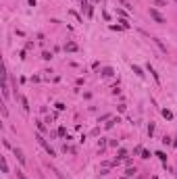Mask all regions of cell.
Returning <instances> with one entry per match:
<instances>
[{
  "instance_id": "cell-1",
  "label": "cell",
  "mask_w": 177,
  "mask_h": 179,
  "mask_svg": "<svg viewBox=\"0 0 177 179\" xmlns=\"http://www.w3.org/2000/svg\"><path fill=\"white\" fill-rule=\"evenodd\" d=\"M35 140H38V142H40V146H42L44 150H46V152H48V154H50V156H54V150H52V146L48 144V142H46V140H44V136H40V133H38V136H35Z\"/></svg>"
},
{
  "instance_id": "cell-2",
  "label": "cell",
  "mask_w": 177,
  "mask_h": 179,
  "mask_svg": "<svg viewBox=\"0 0 177 179\" xmlns=\"http://www.w3.org/2000/svg\"><path fill=\"white\" fill-rule=\"evenodd\" d=\"M150 17H152V19H154L156 23H165V21H167V19H165V17H163L161 13H158V11H156V8H150Z\"/></svg>"
},
{
  "instance_id": "cell-3",
  "label": "cell",
  "mask_w": 177,
  "mask_h": 179,
  "mask_svg": "<svg viewBox=\"0 0 177 179\" xmlns=\"http://www.w3.org/2000/svg\"><path fill=\"white\" fill-rule=\"evenodd\" d=\"M81 6H83L85 15H87V17H92V13H94V11H92V6H90V2H87V0H81Z\"/></svg>"
},
{
  "instance_id": "cell-4",
  "label": "cell",
  "mask_w": 177,
  "mask_h": 179,
  "mask_svg": "<svg viewBox=\"0 0 177 179\" xmlns=\"http://www.w3.org/2000/svg\"><path fill=\"white\" fill-rule=\"evenodd\" d=\"M15 156H17V160H19L21 165H25V156H23V152L19 148H15Z\"/></svg>"
},
{
  "instance_id": "cell-5",
  "label": "cell",
  "mask_w": 177,
  "mask_h": 179,
  "mask_svg": "<svg viewBox=\"0 0 177 179\" xmlns=\"http://www.w3.org/2000/svg\"><path fill=\"white\" fill-rule=\"evenodd\" d=\"M65 50H67V52H75V50H77V44H75V42H69L67 46H65Z\"/></svg>"
},
{
  "instance_id": "cell-6",
  "label": "cell",
  "mask_w": 177,
  "mask_h": 179,
  "mask_svg": "<svg viewBox=\"0 0 177 179\" xmlns=\"http://www.w3.org/2000/svg\"><path fill=\"white\" fill-rule=\"evenodd\" d=\"M2 96H4V98H8V83H6V79L2 81Z\"/></svg>"
},
{
  "instance_id": "cell-7",
  "label": "cell",
  "mask_w": 177,
  "mask_h": 179,
  "mask_svg": "<svg viewBox=\"0 0 177 179\" xmlns=\"http://www.w3.org/2000/svg\"><path fill=\"white\" fill-rule=\"evenodd\" d=\"M131 69H134V73H136V75H140V77H144V75H146V73H142V69H140L138 65H134Z\"/></svg>"
},
{
  "instance_id": "cell-8",
  "label": "cell",
  "mask_w": 177,
  "mask_h": 179,
  "mask_svg": "<svg viewBox=\"0 0 177 179\" xmlns=\"http://www.w3.org/2000/svg\"><path fill=\"white\" fill-rule=\"evenodd\" d=\"M21 104H23V111H29V102H27V98H21Z\"/></svg>"
},
{
  "instance_id": "cell-9",
  "label": "cell",
  "mask_w": 177,
  "mask_h": 179,
  "mask_svg": "<svg viewBox=\"0 0 177 179\" xmlns=\"http://www.w3.org/2000/svg\"><path fill=\"white\" fill-rule=\"evenodd\" d=\"M163 117H165V119H171V117H173V113L165 108V111H163Z\"/></svg>"
},
{
  "instance_id": "cell-10",
  "label": "cell",
  "mask_w": 177,
  "mask_h": 179,
  "mask_svg": "<svg viewBox=\"0 0 177 179\" xmlns=\"http://www.w3.org/2000/svg\"><path fill=\"white\" fill-rule=\"evenodd\" d=\"M156 156H158V158H161V160H163V163H167V154H165V152H156Z\"/></svg>"
},
{
  "instance_id": "cell-11",
  "label": "cell",
  "mask_w": 177,
  "mask_h": 179,
  "mask_svg": "<svg viewBox=\"0 0 177 179\" xmlns=\"http://www.w3.org/2000/svg\"><path fill=\"white\" fill-rule=\"evenodd\" d=\"M115 123H119V117H117V119H111L109 123H106V127H109V129H111V127H113V125H115Z\"/></svg>"
},
{
  "instance_id": "cell-12",
  "label": "cell",
  "mask_w": 177,
  "mask_h": 179,
  "mask_svg": "<svg viewBox=\"0 0 177 179\" xmlns=\"http://www.w3.org/2000/svg\"><path fill=\"white\" fill-rule=\"evenodd\" d=\"M102 75H104V77H111V75H113V69H104Z\"/></svg>"
},
{
  "instance_id": "cell-13",
  "label": "cell",
  "mask_w": 177,
  "mask_h": 179,
  "mask_svg": "<svg viewBox=\"0 0 177 179\" xmlns=\"http://www.w3.org/2000/svg\"><path fill=\"white\" fill-rule=\"evenodd\" d=\"M42 58H44V60H50V58H52V54H50V52H44Z\"/></svg>"
},
{
  "instance_id": "cell-14",
  "label": "cell",
  "mask_w": 177,
  "mask_h": 179,
  "mask_svg": "<svg viewBox=\"0 0 177 179\" xmlns=\"http://www.w3.org/2000/svg\"><path fill=\"white\" fill-rule=\"evenodd\" d=\"M2 171H4V173H8V165H6V160H4V158H2Z\"/></svg>"
},
{
  "instance_id": "cell-15",
  "label": "cell",
  "mask_w": 177,
  "mask_h": 179,
  "mask_svg": "<svg viewBox=\"0 0 177 179\" xmlns=\"http://www.w3.org/2000/svg\"><path fill=\"white\" fill-rule=\"evenodd\" d=\"M134 173H136V169H127V171H125V175H127V177H131Z\"/></svg>"
},
{
  "instance_id": "cell-16",
  "label": "cell",
  "mask_w": 177,
  "mask_h": 179,
  "mask_svg": "<svg viewBox=\"0 0 177 179\" xmlns=\"http://www.w3.org/2000/svg\"><path fill=\"white\" fill-rule=\"evenodd\" d=\"M17 177H19V179H27V177H25V173H23V171H17Z\"/></svg>"
},
{
  "instance_id": "cell-17",
  "label": "cell",
  "mask_w": 177,
  "mask_h": 179,
  "mask_svg": "<svg viewBox=\"0 0 177 179\" xmlns=\"http://www.w3.org/2000/svg\"><path fill=\"white\" fill-rule=\"evenodd\" d=\"M56 175H58V179H65V177H63V175H60V173H58V171H56Z\"/></svg>"
},
{
  "instance_id": "cell-18",
  "label": "cell",
  "mask_w": 177,
  "mask_h": 179,
  "mask_svg": "<svg viewBox=\"0 0 177 179\" xmlns=\"http://www.w3.org/2000/svg\"><path fill=\"white\" fill-rule=\"evenodd\" d=\"M92 2H98V0H92Z\"/></svg>"
}]
</instances>
